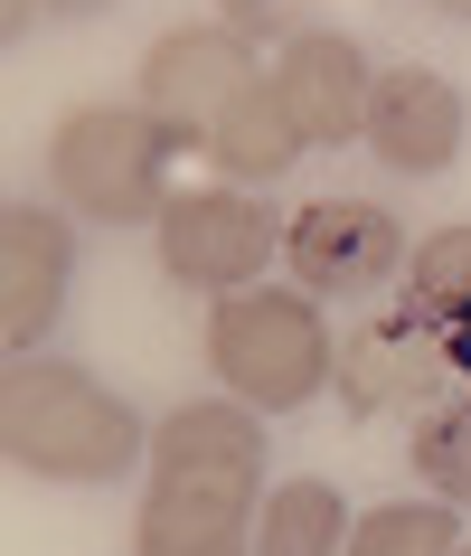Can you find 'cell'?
<instances>
[{"label":"cell","mask_w":471,"mask_h":556,"mask_svg":"<svg viewBox=\"0 0 471 556\" xmlns=\"http://www.w3.org/2000/svg\"><path fill=\"white\" fill-rule=\"evenodd\" d=\"M255 86H265V66H255V48H245L227 20H179V29H161L142 48V86H132V104H151L179 142L207 151Z\"/></svg>","instance_id":"5"},{"label":"cell","mask_w":471,"mask_h":556,"mask_svg":"<svg viewBox=\"0 0 471 556\" xmlns=\"http://www.w3.org/2000/svg\"><path fill=\"white\" fill-rule=\"evenodd\" d=\"M462 556H471V547H462Z\"/></svg>","instance_id":"20"},{"label":"cell","mask_w":471,"mask_h":556,"mask_svg":"<svg viewBox=\"0 0 471 556\" xmlns=\"http://www.w3.org/2000/svg\"><path fill=\"white\" fill-rule=\"evenodd\" d=\"M406 255H415L406 227H396L378 199H311V207H293V227H283V264H293V283L311 302L378 293V283L406 274Z\"/></svg>","instance_id":"7"},{"label":"cell","mask_w":471,"mask_h":556,"mask_svg":"<svg viewBox=\"0 0 471 556\" xmlns=\"http://www.w3.org/2000/svg\"><path fill=\"white\" fill-rule=\"evenodd\" d=\"M415 481L434 500H453V509H471V396H453V406H424V425H415L406 443Z\"/></svg>","instance_id":"16"},{"label":"cell","mask_w":471,"mask_h":556,"mask_svg":"<svg viewBox=\"0 0 471 556\" xmlns=\"http://www.w3.org/2000/svg\"><path fill=\"white\" fill-rule=\"evenodd\" d=\"M207 368L236 406L255 415H293L311 396H330L340 340H330L321 302L302 283H245V293L207 302Z\"/></svg>","instance_id":"3"},{"label":"cell","mask_w":471,"mask_h":556,"mask_svg":"<svg viewBox=\"0 0 471 556\" xmlns=\"http://www.w3.org/2000/svg\"><path fill=\"white\" fill-rule=\"evenodd\" d=\"M406 312L424 321H471V227H434L406 255Z\"/></svg>","instance_id":"15"},{"label":"cell","mask_w":471,"mask_h":556,"mask_svg":"<svg viewBox=\"0 0 471 556\" xmlns=\"http://www.w3.org/2000/svg\"><path fill=\"white\" fill-rule=\"evenodd\" d=\"M227 29L245 38V48H255V38H273V48H283V38L321 29V10H311V0H227Z\"/></svg>","instance_id":"17"},{"label":"cell","mask_w":471,"mask_h":556,"mask_svg":"<svg viewBox=\"0 0 471 556\" xmlns=\"http://www.w3.org/2000/svg\"><path fill=\"white\" fill-rule=\"evenodd\" d=\"M302 151H311V142H302V123L283 114V94H273V76H265V86L227 114V132L207 142V161H217L227 179H283Z\"/></svg>","instance_id":"13"},{"label":"cell","mask_w":471,"mask_h":556,"mask_svg":"<svg viewBox=\"0 0 471 556\" xmlns=\"http://www.w3.org/2000/svg\"><path fill=\"white\" fill-rule=\"evenodd\" d=\"M358 142L378 151L386 170L434 179V170H453V161H462L471 104H462V86H453L443 66H386L378 94H368V132H358Z\"/></svg>","instance_id":"10"},{"label":"cell","mask_w":471,"mask_h":556,"mask_svg":"<svg viewBox=\"0 0 471 556\" xmlns=\"http://www.w3.org/2000/svg\"><path fill=\"white\" fill-rule=\"evenodd\" d=\"M283 227L293 217H273L245 189H179L161 207V274L189 283V293H207V302H227L245 283H265V264L283 255Z\"/></svg>","instance_id":"6"},{"label":"cell","mask_w":471,"mask_h":556,"mask_svg":"<svg viewBox=\"0 0 471 556\" xmlns=\"http://www.w3.org/2000/svg\"><path fill=\"white\" fill-rule=\"evenodd\" d=\"M424 10H434V20H462V29H471V0H424Z\"/></svg>","instance_id":"19"},{"label":"cell","mask_w":471,"mask_h":556,"mask_svg":"<svg viewBox=\"0 0 471 556\" xmlns=\"http://www.w3.org/2000/svg\"><path fill=\"white\" fill-rule=\"evenodd\" d=\"M265 509V415L236 396H189L151 425V491L132 556H255Z\"/></svg>","instance_id":"1"},{"label":"cell","mask_w":471,"mask_h":556,"mask_svg":"<svg viewBox=\"0 0 471 556\" xmlns=\"http://www.w3.org/2000/svg\"><path fill=\"white\" fill-rule=\"evenodd\" d=\"M66 283H76V227L38 199L0 207V340L10 358H38V340L58 330Z\"/></svg>","instance_id":"9"},{"label":"cell","mask_w":471,"mask_h":556,"mask_svg":"<svg viewBox=\"0 0 471 556\" xmlns=\"http://www.w3.org/2000/svg\"><path fill=\"white\" fill-rule=\"evenodd\" d=\"M273 94H283V114L302 123V142H358L368 132V94H378V66L358 48L349 29H302L273 48Z\"/></svg>","instance_id":"11"},{"label":"cell","mask_w":471,"mask_h":556,"mask_svg":"<svg viewBox=\"0 0 471 556\" xmlns=\"http://www.w3.org/2000/svg\"><path fill=\"white\" fill-rule=\"evenodd\" d=\"M0 453L29 471V481L104 491V481H123L151 453V434L86 358L38 350V358H10V378H0Z\"/></svg>","instance_id":"2"},{"label":"cell","mask_w":471,"mask_h":556,"mask_svg":"<svg viewBox=\"0 0 471 556\" xmlns=\"http://www.w3.org/2000/svg\"><path fill=\"white\" fill-rule=\"evenodd\" d=\"M443 378H462L453 358H443L434 321L424 312H368L358 330H340V368H330V387H340V415H406L424 406Z\"/></svg>","instance_id":"8"},{"label":"cell","mask_w":471,"mask_h":556,"mask_svg":"<svg viewBox=\"0 0 471 556\" xmlns=\"http://www.w3.org/2000/svg\"><path fill=\"white\" fill-rule=\"evenodd\" d=\"M462 519H453V500H386L368 519L349 528V556H462Z\"/></svg>","instance_id":"14"},{"label":"cell","mask_w":471,"mask_h":556,"mask_svg":"<svg viewBox=\"0 0 471 556\" xmlns=\"http://www.w3.org/2000/svg\"><path fill=\"white\" fill-rule=\"evenodd\" d=\"M349 500L330 481H273L265 509H255V556H349Z\"/></svg>","instance_id":"12"},{"label":"cell","mask_w":471,"mask_h":556,"mask_svg":"<svg viewBox=\"0 0 471 556\" xmlns=\"http://www.w3.org/2000/svg\"><path fill=\"white\" fill-rule=\"evenodd\" d=\"M38 10H48V20H104L114 0H38Z\"/></svg>","instance_id":"18"},{"label":"cell","mask_w":471,"mask_h":556,"mask_svg":"<svg viewBox=\"0 0 471 556\" xmlns=\"http://www.w3.org/2000/svg\"><path fill=\"white\" fill-rule=\"evenodd\" d=\"M179 132L151 104H76L48 132V189L66 199V217L86 227H161Z\"/></svg>","instance_id":"4"}]
</instances>
